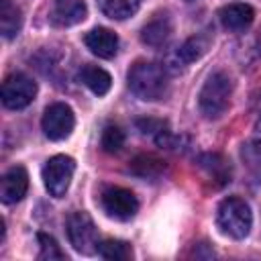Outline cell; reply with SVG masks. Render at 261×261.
<instances>
[{"mask_svg":"<svg viewBox=\"0 0 261 261\" xmlns=\"http://www.w3.org/2000/svg\"><path fill=\"white\" fill-rule=\"evenodd\" d=\"M49 16L57 27H71L88 16V8L84 0H53Z\"/></svg>","mask_w":261,"mask_h":261,"instance_id":"obj_10","label":"cell"},{"mask_svg":"<svg viewBox=\"0 0 261 261\" xmlns=\"http://www.w3.org/2000/svg\"><path fill=\"white\" fill-rule=\"evenodd\" d=\"M98 255L108 259V261H130L133 259V249L126 241L118 239H106L98 247Z\"/></svg>","mask_w":261,"mask_h":261,"instance_id":"obj_21","label":"cell"},{"mask_svg":"<svg viewBox=\"0 0 261 261\" xmlns=\"http://www.w3.org/2000/svg\"><path fill=\"white\" fill-rule=\"evenodd\" d=\"M73 124H75V116H73V110L67 104L55 102V104L45 108L41 126H43L45 137H49L51 141L67 139L73 130Z\"/></svg>","mask_w":261,"mask_h":261,"instance_id":"obj_8","label":"cell"},{"mask_svg":"<svg viewBox=\"0 0 261 261\" xmlns=\"http://www.w3.org/2000/svg\"><path fill=\"white\" fill-rule=\"evenodd\" d=\"M80 77H82V82H84L96 96H104V94L110 90V86H112L110 73H108L106 69L98 67V65H92V63H88V65L82 67Z\"/></svg>","mask_w":261,"mask_h":261,"instance_id":"obj_18","label":"cell"},{"mask_svg":"<svg viewBox=\"0 0 261 261\" xmlns=\"http://www.w3.org/2000/svg\"><path fill=\"white\" fill-rule=\"evenodd\" d=\"M257 47H259V51H261V31H259V35H257Z\"/></svg>","mask_w":261,"mask_h":261,"instance_id":"obj_26","label":"cell"},{"mask_svg":"<svg viewBox=\"0 0 261 261\" xmlns=\"http://www.w3.org/2000/svg\"><path fill=\"white\" fill-rule=\"evenodd\" d=\"M141 0H98L100 10L114 20H124L139 10Z\"/></svg>","mask_w":261,"mask_h":261,"instance_id":"obj_19","label":"cell"},{"mask_svg":"<svg viewBox=\"0 0 261 261\" xmlns=\"http://www.w3.org/2000/svg\"><path fill=\"white\" fill-rule=\"evenodd\" d=\"M67 239H69L71 247L82 255L98 253V247H100L98 228H96L92 216L84 210L73 212L67 218Z\"/></svg>","mask_w":261,"mask_h":261,"instance_id":"obj_4","label":"cell"},{"mask_svg":"<svg viewBox=\"0 0 261 261\" xmlns=\"http://www.w3.org/2000/svg\"><path fill=\"white\" fill-rule=\"evenodd\" d=\"M73 171H75V161L69 155H55V157H51L43 165V173H41L45 190L51 196H55V198L65 196V192H67V188L71 184Z\"/></svg>","mask_w":261,"mask_h":261,"instance_id":"obj_5","label":"cell"},{"mask_svg":"<svg viewBox=\"0 0 261 261\" xmlns=\"http://www.w3.org/2000/svg\"><path fill=\"white\" fill-rule=\"evenodd\" d=\"M198 167L206 173V177L216 186L222 188L230 181V165L218 153H202L198 157Z\"/></svg>","mask_w":261,"mask_h":261,"instance_id":"obj_13","label":"cell"},{"mask_svg":"<svg viewBox=\"0 0 261 261\" xmlns=\"http://www.w3.org/2000/svg\"><path fill=\"white\" fill-rule=\"evenodd\" d=\"M128 169L135 175H139V177H149L151 179V177H159L163 173L165 163L161 159L153 157V155H139V157H135L130 161V167Z\"/></svg>","mask_w":261,"mask_h":261,"instance_id":"obj_20","label":"cell"},{"mask_svg":"<svg viewBox=\"0 0 261 261\" xmlns=\"http://www.w3.org/2000/svg\"><path fill=\"white\" fill-rule=\"evenodd\" d=\"M241 157H243V161L247 163V167L251 171L261 175V141H257V139L247 141L241 149Z\"/></svg>","mask_w":261,"mask_h":261,"instance_id":"obj_24","label":"cell"},{"mask_svg":"<svg viewBox=\"0 0 261 261\" xmlns=\"http://www.w3.org/2000/svg\"><path fill=\"white\" fill-rule=\"evenodd\" d=\"M171 31H173V27H171L169 14H167V12H157V14H153V18L141 29V41H143L145 45H149V47L159 49V47H163V45L169 41Z\"/></svg>","mask_w":261,"mask_h":261,"instance_id":"obj_11","label":"cell"},{"mask_svg":"<svg viewBox=\"0 0 261 261\" xmlns=\"http://www.w3.org/2000/svg\"><path fill=\"white\" fill-rule=\"evenodd\" d=\"M37 96V84L27 73H10L2 82V104L10 110L29 106Z\"/></svg>","mask_w":261,"mask_h":261,"instance_id":"obj_7","label":"cell"},{"mask_svg":"<svg viewBox=\"0 0 261 261\" xmlns=\"http://www.w3.org/2000/svg\"><path fill=\"white\" fill-rule=\"evenodd\" d=\"M216 222L224 234H228L232 239H245L251 230L253 214L245 200H241L237 196H228L220 202V206L216 210Z\"/></svg>","mask_w":261,"mask_h":261,"instance_id":"obj_3","label":"cell"},{"mask_svg":"<svg viewBox=\"0 0 261 261\" xmlns=\"http://www.w3.org/2000/svg\"><path fill=\"white\" fill-rule=\"evenodd\" d=\"M128 88L141 100H161L169 90L165 67L151 61H137L128 69Z\"/></svg>","mask_w":261,"mask_h":261,"instance_id":"obj_1","label":"cell"},{"mask_svg":"<svg viewBox=\"0 0 261 261\" xmlns=\"http://www.w3.org/2000/svg\"><path fill=\"white\" fill-rule=\"evenodd\" d=\"M22 27V12L12 0H0V31L4 39H14Z\"/></svg>","mask_w":261,"mask_h":261,"instance_id":"obj_17","label":"cell"},{"mask_svg":"<svg viewBox=\"0 0 261 261\" xmlns=\"http://www.w3.org/2000/svg\"><path fill=\"white\" fill-rule=\"evenodd\" d=\"M84 43L94 55L102 59H112L118 51V37L110 29H104V27H96L90 33H86Z\"/></svg>","mask_w":261,"mask_h":261,"instance_id":"obj_12","label":"cell"},{"mask_svg":"<svg viewBox=\"0 0 261 261\" xmlns=\"http://www.w3.org/2000/svg\"><path fill=\"white\" fill-rule=\"evenodd\" d=\"M208 45H210V35H194V37H190L186 43H181L179 45V49L175 51V55H173V59H175V65H181V67H186V65H190V63H194L196 59H200L206 51H208Z\"/></svg>","mask_w":261,"mask_h":261,"instance_id":"obj_16","label":"cell"},{"mask_svg":"<svg viewBox=\"0 0 261 261\" xmlns=\"http://www.w3.org/2000/svg\"><path fill=\"white\" fill-rule=\"evenodd\" d=\"M100 204H102V210L114 218V220H130L137 212H139V200L137 196L126 190V188H120V186H110V188H104L102 194H100Z\"/></svg>","mask_w":261,"mask_h":261,"instance_id":"obj_6","label":"cell"},{"mask_svg":"<svg viewBox=\"0 0 261 261\" xmlns=\"http://www.w3.org/2000/svg\"><path fill=\"white\" fill-rule=\"evenodd\" d=\"M29 190V173L22 165L10 167L0 181V198L4 204H16L24 198Z\"/></svg>","mask_w":261,"mask_h":261,"instance_id":"obj_9","label":"cell"},{"mask_svg":"<svg viewBox=\"0 0 261 261\" xmlns=\"http://www.w3.org/2000/svg\"><path fill=\"white\" fill-rule=\"evenodd\" d=\"M232 94V82L224 71H214L206 77L200 94H198V108L204 118H220L228 104Z\"/></svg>","mask_w":261,"mask_h":261,"instance_id":"obj_2","label":"cell"},{"mask_svg":"<svg viewBox=\"0 0 261 261\" xmlns=\"http://www.w3.org/2000/svg\"><path fill=\"white\" fill-rule=\"evenodd\" d=\"M37 241H39V259H45V261L65 259V253L61 251V247L57 245V241L51 234L39 232L37 234Z\"/></svg>","mask_w":261,"mask_h":261,"instance_id":"obj_23","label":"cell"},{"mask_svg":"<svg viewBox=\"0 0 261 261\" xmlns=\"http://www.w3.org/2000/svg\"><path fill=\"white\" fill-rule=\"evenodd\" d=\"M218 18H220V24L228 31H245L247 27H251L255 18V10L249 4L234 2V4L222 6L218 12Z\"/></svg>","mask_w":261,"mask_h":261,"instance_id":"obj_14","label":"cell"},{"mask_svg":"<svg viewBox=\"0 0 261 261\" xmlns=\"http://www.w3.org/2000/svg\"><path fill=\"white\" fill-rule=\"evenodd\" d=\"M137 126L143 135L151 137L159 147H165V149H175L177 143H179V137H175L167 122L165 120H157V118H139L137 120Z\"/></svg>","mask_w":261,"mask_h":261,"instance_id":"obj_15","label":"cell"},{"mask_svg":"<svg viewBox=\"0 0 261 261\" xmlns=\"http://www.w3.org/2000/svg\"><path fill=\"white\" fill-rule=\"evenodd\" d=\"M100 145H102V149H104L106 153H118V151L122 149V145H124V133H122V128L116 126V124L104 126Z\"/></svg>","mask_w":261,"mask_h":261,"instance_id":"obj_22","label":"cell"},{"mask_svg":"<svg viewBox=\"0 0 261 261\" xmlns=\"http://www.w3.org/2000/svg\"><path fill=\"white\" fill-rule=\"evenodd\" d=\"M253 139L261 141V116H259V118H257V122H255V128H253Z\"/></svg>","mask_w":261,"mask_h":261,"instance_id":"obj_25","label":"cell"}]
</instances>
